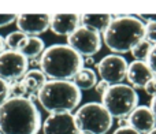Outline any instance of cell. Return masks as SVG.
Here are the masks:
<instances>
[{"label":"cell","instance_id":"obj_1","mask_svg":"<svg viewBox=\"0 0 156 134\" xmlns=\"http://www.w3.org/2000/svg\"><path fill=\"white\" fill-rule=\"evenodd\" d=\"M41 129L40 111L27 97H10L0 105L2 134H38Z\"/></svg>","mask_w":156,"mask_h":134},{"label":"cell","instance_id":"obj_2","mask_svg":"<svg viewBox=\"0 0 156 134\" xmlns=\"http://www.w3.org/2000/svg\"><path fill=\"white\" fill-rule=\"evenodd\" d=\"M40 70L51 81H70L83 67V58L67 44H55L45 48L40 56Z\"/></svg>","mask_w":156,"mask_h":134},{"label":"cell","instance_id":"obj_3","mask_svg":"<svg viewBox=\"0 0 156 134\" xmlns=\"http://www.w3.org/2000/svg\"><path fill=\"white\" fill-rule=\"evenodd\" d=\"M103 40L114 54L132 52L137 44L145 40V25L138 18L129 15L112 19L103 34Z\"/></svg>","mask_w":156,"mask_h":134},{"label":"cell","instance_id":"obj_4","mask_svg":"<svg viewBox=\"0 0 156 134\" xmlns=\"http://www.w3.org/2000/svg\"><path fill=\"white\" fill-rule=\"evenodd\" d=\"M37 94L38 103L49 114L71 112L82 99L81 90L73 81H48Z\"/></svg>","mask_w":156,"mask_h":134},{"label":"cell","instance_id":"obj_5","mask_svg":"<svg viewBox=\"0 0 156 134\" xmlns=\"http://www.w3.org/2000/svg\"><path fill=\"white\" fill-rule=\"evenodd\" d=\"M101 104L112 118L122 119L130 116V114L137 108L138 94L130 85H111L110 89L101 96Z\"/></svg>","mask_w":156,"mask_h":134},{"label":"cell","instance_id":"obj_6","mask_svg":"<svg viewBox=\"0 0 156 134\" xmlns=\"http://www.w3.org/2000/svg\"><path fill=\"white\" fill-rule=\"evenodd\" d=\"M80 132L89 134H107L112 126V116L100 103H86L76 112Z\"/></svg>","mask_w":156,"mask_h":134},{"label":"cell","instance_id":"obj_7","mask_svg":"<svg viewBox=\"0 0 156 134\" xmlns=\"http://www.w3.org/2000/svg\"><path fill=\"white\" fill-rule=\"evenodd\" d=\"M29 71V60L18 51H7L0 54V78L7 82H15Z\"/></svg>","mask_w":156,"mask_h":134},{"label":"cell","instance_id":"obj_8","mask_svg":"<svg viewBox=\"0 0 156 134\" xmlns=\"http://www.w3.org/2000/svg\"><path fill=\"white\" fill-rule=\"evenodd\" d=\"M67 45L81 56L92 58L101 48V37L100 33L85 26H80L73 34L67 37Z\"/></svg>","mask_w":156,"mask_h":134},{"label":"cell","instance_id":"obj_9","mask_svg":"<svg viewBox=\"0 0 156 134\" xmlns=\"http://www.w3.org/2000/svg\"><path fill=\"white\" fill-rule=\"evenodd\" d=\"M129 65L125 58L119 55H107L97 63V72L101 81H105L110 85H118L125 78H127Z\"/></svg>","mask_w":156,"mask_h":134},{"label":"cell","instance_id":"obj_10","mask_svg":"<svg viewBox=\"0 0 156 134\" xmlns=\"http://www.w3.org/2000/svg\"><path fill=\"white\" fill-rule=\"evenodd\" d=\"M51 18L48 14H21L16 18V27L29 37H38L49 29Z\"/></svg>","mask_w":156,"mask_h":134},{"label":"cell","instance_id":"obj_11","mask_svg":"<svg viewBox=\"0 0 156 134\" xmlns=\"http://www.w3.org/2000/svg\"><path fill=\"white\" fill-rule=\"evenodd\" d=\"M44 134H78L76 116L71 112L51 114L43 123Z\"/></svg>","mask_w":156,"mask_h":134},{"label":"cell","instance_id":"obj_12","mask_svg":"<svg viewBox=\"0 0 156 134\" xmlns=\"http://www.w3.org/2000/svg\"><path fill=\"white\" fill-rule=\"evenodd\" d=\"M130 127L138 132L140 134H149L152 130L156 129V118L152 112L151 108L145 107H137L129 116Z\"/></svg>","mask_w":156,"mask_h":134},{"label":"cell","instance_id":"obj_13","mask_svg":"<svg viewBox=\"0 0 156 134\" xmlns=\"http://www.w3.org/2000/svg\"><path fill=\"white\" fill-rule=\"evenodd\" d=\"M81 26V15L77 14H56L51 18L49 29L56 36H71Z\"/></svg>","mask_w":156,"mask_h":134},{"label":"cell","instance_id":"obj_14","mask_svg":"<svg viewBox=\"0 0 156 134\" xmlns=\"http://www.w3.org/2000/svg\"><path fill=\"white\" fill-rule=\"evenodd\" d=\"M155 72L152 71L151 66L145 62H133L129 65L127 70V81L132 83V88H145V85L152 79Z\"/></svg>","mask_w":156,"mask_h":134},{"label":"cell","instance_id":"obj_15","mask_svg":"<svg viewBox=\"0 0 156 134\" xmlns=\"http://www.w3.org/2000/svg\"><path fill=\"white\" fill-rule=\"evenodd\" d=\"M112 22V15L110 14H83L81 16L82 26L94 30L97 33H104Z\"/></svg>","mask_w":156,"mask_h":134},{"label":"cell","instance_id":"obj_16","mask_svg":"<svg viewBox=\"0 0 156 134\" xmlns=\"http://www.w3.org/2000/svg\"><path fill=\"white\" fill-rule=\"evenodd\" d=\"M22 82H23L25 88H26L27 94H30V93H38V90H40L48 81H47L45 74H44L41 70L33 69L26 72V75L22 78Z\"/></svg>","mask_w":156,"mask_h":134},{"label":"cell","instance_id":"obj_17","mask_svg":"<svg viewBox=\"0 0 156 134\" xmlns=\"http://www.w3.org/2000/svg\"><path fill=\"white\" fill-rule=\"evenodd\" d=\"M45 51V44L43 38L40 37H27L25 45L21 48V54L26 58L27 60H37L38 56L44 54Z\"/></svg>","mask_w":156,"mask_h":134},{"label":"cell","instance_id":"obj_18","mask_svg":"<svg viewBox=\"0 0 156 134\" xmlns=\"http://www.w3.org/2000/svg\"><path fill=\"white\" fill-rule=\"evenodd\" d=\"M73 82L76 83V86L80 90H89V89L94 88L99 81H97V74L93 70L89 67H82L74 77Z\"/></svg>","mask_w":156,"mask_h":134},{"label":"cell","instance_id":"obj_19","mask_svg":"<svg viewBox=\"0 0 156 134\" xmlns=\"http://www.w3.org/2000/svg\"><path fill=\"white\" fill-rule=\"evenodd\" d=\"M27 37H29V36H26L25 33L19 32V30H15V32H11L5 36L4 44L10 51H18L19 52L22 47L25 45V43H26Z\"/></svg>","mask_w":156,"mask_h":134},{"label":"cell","instance_id":"obj_20","mask_svg":"<svg viewBox=\"0 0 156 134\" xmlns=\"http://www.w3.org/2000/svg\"><path fill=\"white\" fill-rule=\"evenodd\" d=\"M151 52H152V45L147 40L141 41L140 44H137L132 49V55L136 59V62H145V60H148L149 56H151Z\"/></svg>","mask_w":156,"mask_h":134},{"label":"cell","instance_id":"obj_21","mask_svg":"<svg viewBox=\"0 0 156 134\" xmlns=\"http://www.w3.org/2000/svg\"><path fill=\"white\" fill-rule=\"evenodd\" d=\"M25 94H27V92H26L23 82H22V79L10 83V96L11 97H25Z\"/></svg>","mask_w":156,"mask_h":134},{"label":"cell","instance_id":"obj_22","mask_svg":"<svg viewBox=\"0 0 156 134\" xmlns=\"http://www.w3.org/2000/svg\"><path fill=\"white\" fill-rule=\"evenodd\" d=\"M10 99V85L7 81L0 78V105Z\"/></svg>","mask_w":156,"mask_h":134},{"label":"cell","instance_id":"obj_23","mask_svg":"<svg viewBox=\"0 0 156 134\" xmlns=\"http://www.w3.org/2000/svg\"><path fill=\"white\" fill-rule=\"evenodd\" d=\"M145 37H147V41L156 44V22L147 23V26H145Z\"/></svg>","mask_w":156,"mask_h":134},{"label":"cell","instance_id":"obj_24","mask_svg":"<svg viewBox=\"0 0 156 134\" xmlns=\"http://www.w3.org/2000/svg\"><path fill=\"white\" fill-rule=\"evenodd\" d=\"M18 15L15 14H0V27H5L12 22H16Z\"/></svg>","mask_w":156,"mask_h":134},{"label":"cell","instance_id":"obj_25","mask_svg":"<svg viewBox=\"0 0 156 134\" xmlns=\"http://www.w3.org/2000/svg\"><path fill=\"white\" fill-rule=\"evenodd\" d=\"M144 90H145V93L148 94V96L156 97V78H152V79L147 83Z\"/></svg>","mask_w":156,"mask_h":134},{"label":"cell","instance_id":"obj_26","mask_svg":"<svg viewBox=\"0 0 156 134\" xmlns=\"http://www.w3.org/2000/svg\"><path fill=\"white\" fill-rule=\"evenodd\" d=\"M110 83H107L105 82V81H99V82L96 83V86H94V88H96V92L97 93H100L103 96V94L105 93V92L108 90V89H110Z\"/></svg>","mask_w":156,"mask_h":134},{"label":"cell","instance_id":"obj_27","mask_svg":"<svg viewBox=\"0 0 156 134\" xmlns=\"http://www.w3.org/2000/svg\"><path fill=\"white\" fill-rule=\"evenodd\" d=\"M148 65L151 66L152 71L156 74V45L152 48V52H151V56H149L148 59Z\"/></svg>","mask_w":156,"mask_h":134},{"label":"cell","instance_id":"obj_28","mask_svg":"<svg viewBox=\"0 0 156 134\" xmlns=\"http://www.w3.org/2000/svg\"><path fill=\"white\" fill-rule=\"evenodd\" d=\"M112 134H140V133L136 132L133 127L127 126V127H119V129H116Z\"/></svg>","mask_w":156,"mask_h":134},{"label":"cell","instance_id":"obj_29","mask_svg":"<svg viewBox=\"0 0 156 134\" xmlns=\"http://www.w3.org/2000/svg\"><path fill=\"white\" fill-rule=\"evenodd\" d=\"M143 19H145L148 23H152V22H156V14H143L140 15Z\"/></svg>","mask_w":156,"mask_h":134},{"label":"cell","instance_id":"obj_30","mask_svg":"<svg viewBox=\"0 0 156 134\" xmlns=\"http://www.w3.org/2000/svg\"><path fill=\"white\" fill-rule=\"evenodd\" d=\"M151 110H152V112H154V115H155V118H156V97H154V99H152Z\"/></svg>","mask_w":156,"mask_h":134},{"label":"cell","instance_id":"obj_31","mask_svg":"<svg viewBox=\"0 0 156 134\" xmlns=\"http://www.w3.org/2000/svg\"><path fill=\"white\" fill-rule=\"evenodd\" d=\"M5 44H4V38L2 37V36H0V54H2V52H4L5 51Z\"/></svg>","mask_w":156,"mask_h":134},{"label":"cell","instance_id":"obj_32","mask_svg":"<svg viewBox=\"0 0 156 134\" xmlns=\"http://www.w3.org/2000/svg\"><path fill=\"white\" fill-rule=\"evenodd\" d=\"M149 134H156V129H155V130H152V132L149 133Z\"/></svg>","mask_w":156,"mask_h":134},{"label":"cell","instance_id":"obj_33","mask_svg":"<svg viewBox=\"0 0 156 134\" xmlns=\"http://www.w3.org/2000/svg\"><path fill=\"white\" fill-rule=\"evenodd\" d=\"M78 134H89V133H83V132H80Z\"/></svg>","mask_w":156,"mask_h":134},{"label":"cell","instance_id":"obj_34","mask_svg":"<svg viewBox=\"0 0 156 134\" xmlns=\"http://www.w3.org/2000/svg\"><path fill=\"white\" fill-rule=\"evenodd\" d=\"M0 134H2V133H0Z\"/></svg>","mask_w":156,"mask_h":134}]
</instances>
